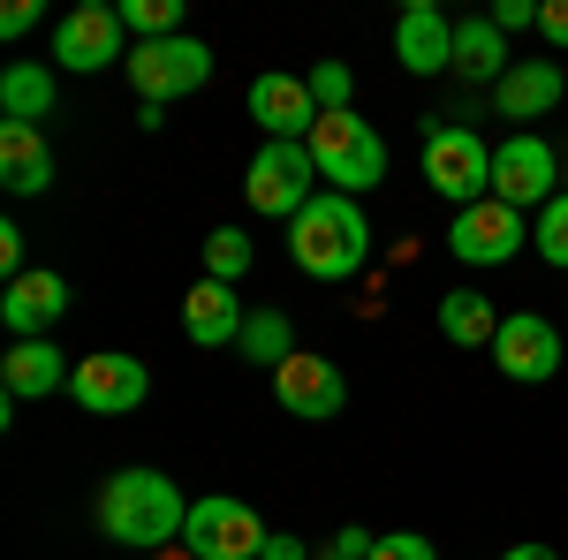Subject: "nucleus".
<instances>
[{
	"instance_id": "1",
	"label": "nucleus",
	"mask_w": 568,
	"mask_h": 560,
	"mask_svg": "<svg viewBox=\"0 0 568 560\" xmlns=\"http://www.w3.org/2000/svg\"><path fill=\"white\" fill-rule=\"evenodd\" d=\"M182 522H190V500L168 470H114L99 492V530L114 546L160 553V546H182Z\"/></svg>"
},
{
	"instance_id": "2",
	"label": "nucleus",
	"mask_w": 568,
	"mask_h": 560,
	"mask_svg": "<svg viewBox=\"0 0 568 560\" xmlns=\"http://www.w3.org/2000/svg\"><path fill=\"white\" fill-rule=\"evenodd\" d=\"M288 251H296V265H304L311 281H349V273H364V258H372V220H364L356 197L318 190L304 213L288 220Z\"/></svg>"
},
{
	"instance_id": "3",
	"label": "nucleus",
	"mask_w": 568,
	"mask_h": 560,
	"mask_svg": "<svg viewBox=\"0 0 568 560\" xmlns=\"http://www.w3.org/2000/svg\"><path fill=\"white\" fill-rule=\"evenodd\" d=\"M311 160H318V182H334L342 197H364L387 182V136L356 114H318V130L304 136Z\"/></svg>"
},
{
	"instance_id": "4",
	"label": "nucleus",
	"mask_w": 568,
	"mask_h": 560,
	"mask_svg": "<svg viewBox=\"0 0 568 560\" xmlns=\"http://www.w3.org/2000/svg\"><path fill=\"white\" fill-rule=\"evenodd\" d=\"M130 84H136V99L144 106H168V99H190V91H205V77H213V45L205 39H144V45H130Z\"/></svg>"
},
{
	"instance_id": "5",
	"label": "nucleus",
	"mask_w": 568,
	"mask_h": 560,
	"mask_svg": "<svg viewBox=\"0 0 568 560\" xmlns=\"http://www.w3.org/2000/svg\"><path fill=\"white\" fill-rule=\"evenodd\" d=\"M425 182H433L455 213L478 205V197H493V144H485L478 130H463V122H439V130L425 136Z\"/></svg>"
},
{
	"instance_id": "6",
	"label": "nucleus",
	"mask_w": 568,
	"mask_h": 560,
	"mask_svg": "<svg viewBox=\"0 0 568 560\" xmlns=\"http://www.w3.org/2000/svg\"><path fill=\"white\" fill-rule=\"evenodd\" d=\"M265 538L273 530L258 522V508L251 500H227V492L190 500V522H182V553L190 560H258Z\"/></svg>"
},
{
	"instance_id": "7",
	"label": "nucleus",
	"mask_w": 568,
	"mask_h": 560,
	"mask_svg": "<svg viewBox=\"0 0 568 560\" xmlns=\"http://www.w3.org/2000/svg\"><path fill=\"white\" fill-rule=\"evenodd\" d=\"M243 197H251V213L296 220L311 197H318V160H311V144H258V160L243 174Z\"/></svg>"
},
{
	"instance_id": "8",
	"label": "nucleus",
	"mask_w": 568,
	"mask_h": 560,
	"mask_svg": "<svg viewBox=\"0 0 568 560\" xmlns=\"http://www.w3.org/2000/svg\"><path fill=\"white\" fill-rule=\"evenodd\" d=\"M106 61H130V23H122V8H106V0H84V8H69L61 23H53V69H106Z\"/></svg>"
},
{
	"instance_id": "9",
	"label": "nucleus",
	"mask_w": 568,
	"mask_h": 560,
	"mask_svg": "<svg viewBox=\"0 0 568 560\" xmlns=\"http://www.w3.org/2000/svg\"><path fill=\"white\" fill-rule=\"evenodd\" d=\"M554 182H561V160H554V144H546V136L516 130L508 144H493V197H500V205H516V213L538 205V213H546V205L561 197Z\"/></svg>"
},
{
	"instance_id": "10",
	"label": "nucleus",
	"mask_w": 568,
	"mask_h": 560,
	"mask_svg": "<svg viewBox=\"0 0 568 560\" xmlns=\"http://www.w3.org/2000/svg\"><path fill=\"white\" fill-rule=\"evenodd\" d=\"M69 394H77V409H91V417H130V409H144L152 379H144V364H136V356L99 348V356H77Z\"/></svg>"
},
{
	"instance_id": "11",
	"label": "nucleus",
	"mask_w": 568,
	"mask_h": 560,
	"mask_svg": "<svg viewBox=\"0 0 568 560\" xmlns=\"http://www.w3.org/2000/svg\"><path fill=\"white\" fill-rule=\"evenodd\" d=\"M530 243V227L516 205H500V197H478V205H463L455 227H447V251L463 265H508L516 251Z\"/></svg>"
},
{
	"instance_id": "12",
	"label": "nucleus",
	"mask_w": 568,
	"mask_h": 560,
	"mask_svg": "<svg viewBox=\"0 0 568 560\" xmlns=\"http://www.w3.org/2000/svg\"><path fill=\"white\" fill-rule=\"evenodd\" d=\"M493 364L516 379V387H546L561 371V326L538 318V310H508L500 318V342H493Z\"/></svg>"
},
{
	"instance_id": "13",
	"label": "nucleus",
	"mask_w": 568,
	"mask_h": 560,
	"mask_svg": "<svg viewBox=\"0 0 568 560\" xmlns=\"http://www.w3.org/2000/svg\"><path fill=\"white\" fill-rule=\"evenodd\" d=\"M273 394H281V409L304 417V425H326V417L349 409V379H342V364H326V356H311V348H296V356L273 371Z\"/></svg>"
},
{
	"instance_id": "14",
	"label": "nucleus",
	"mask_w": 568,
	"mask_h": 560,
	"mask_svg": "<svg viewBox=\"0 0 568 560\" xmlns=\"http://www.w3.org/2000/svg\"><path fill=\"white\" fill-rule=\"evenodd\" d=\"M251 122L265 130V144H304L318 130V99H311V77H258L251 84Z\"/></svg>"
},
{
	"instance_id": "15",
	"label": "nucleus",
	"mask_w": 568,
	"mask_h": 560,
	"mask_svg": "<svg viewBox=\"0 0 568 560\" xmlns=\"http://www.w3.org/2000/svg\"><path fill=\"white\" fill-rule=\"evenodd\" d=\"M69 310V281L61 273H23V281H8V296H0V318H8V334L16 342H53V318Z\"/></svg>"
},
{
	"instance_id": "16",
	"label": "nucleus",
	"mask_w": 568,
	"mask_h": 560,
	"mask_svg": "<svg viewBox=\"0 0 568 560\" xmlns=\"http://www.w3.org/2000/svg\"><path fill=\"white\" fill-rule=\"evenodd\" d=\"M394 53H402L409 77H439V69H455V23L433 0H409V16L394 23Z\"/></svg>"
},
{
	"instance_id": "17",
	"label": "nucleus",
	"mask_w": 568,
	"mask_h": 560,
	"mask_svg": "<svg viewBox=\"0 0 568 560\" xmlns=\"http://www.w3.org/2000/svg\"><path fill=\"white\" fill-rule=\"evenodd\" d=\"M243 326H251V310L235 303L227 281H197L190 296H182V334L197 348H235L243 342Z\"/></svg>"
},
{
	"instance_id": "18",
	"label": "nucleus",
	"mask_w": 568,
	"mask_h": 560,
	"mask_svg": "<svg viewBox=\"0 0 568 560\" xmlns=\"http://www.w3.org/2000/svg\"><path fill=\"white\" fill-rule=\"evenodd\" d=\"M69 379H77V364L53 342H16L8 364H0V394H8V401H45V394H61Z\"/></svg>"
},
{
	"instance_id": "19",
	"label": "nucleus",
	"mask_w": 568,
	"mask_h": 560,
	"mask_svg": "<svg viewBox=\"0 0 568 560\" xmlns=\"http://www.w3.org/2000/svg\"><path fill=\"white\" fill-rule=\"evenodd\" d=\"M561 91H568L561 61H516V69L493 84V106H500L508 122H538V114H554V106H561Z\"/></svg>"
},
{
	"instance_id": "20",
	"label": "nucleus",
	"mask_w": 568,
	"mask_h": 560,
	"mask_svg": "<svg viewBox=\"0 0 568 560\" xmlns=\"http://www.w3.org/2000/svg\"><path fill=\"white\" fill-rule=\"evenodd\" d=\"M0 182H8L16 197L53 190V152H45V130H31V122H0Z\"/></svg>"
},
{
	"instance_id": "21",
	"label": "nucleus",
	"mask_w": 568,
	"mask_h": 560,
	"mask_svg": "<svg viewBox=\"0 0 568 560\" xmlns=\"http://www.w3.org/2000/svg\"><path fill=\"white\" fill-rule=\"evenodd\" d=\"M455 69L470 77V84H500L516 61H508V31L493 23V16H463L455 23Z\"/></svg>"
},
{
	"instance_id": "22",
	"label": "nucleus",
	"mask_w": 568,
	"mask_h": 560,
	"mask_svg": "<svg viewBox=\"0 0 568 560\" xmlns=\"http://www.w3.org/2000/svg\"><path fill=\"white\" fill-rule=\"evenodd\" d=\"M439 334L455 348H493L500 342V310H493V296H478V288H447V296H439Z\"/></svg>"
},
{
	"instance_id": "23",
	"label": "nucleus",
	"mask_w": 568,
	"mask_h": 560,
	"mask_svg": "<svg viewBox=\"0 0 568 560\" xmlns=\"http://www.w3.org/2000/svg\"><path fill=\"white\" fill-rule=\"evenodd\" d=\"M0 114L39 130L45 114H53V69H39V61H8V69H0Z\"/></svg>"
},
{
	"instance_id": "24",
	"label": "nucleus",
	"mask_w": 568,
	"mask_h": 560,
	"mask_svg": "<svg viewBox=\"0 0 568 560\" xmlns=\"http://www.w3.org/2000/svg\"><path fill=\"white\" fill-rule=\"evenodd\" d=\"M243 356H251V364H273V371H281V364H288V356H296V334H288V310H251V326H243Z\"/></svg>"
},
{
	"instance_id": "25",
	"label": "nucleus",
	"mask_w": 568,
	"mask_h": 560,
	"mask_svg": "<svg viewBox=\"0 0 568 560\" xmlns=\"http://www.w3.org/2000/svg\"><path fill=\"white\" fill-rule=\"evenodd\" d=\"M243 273H251V235L243 227H213L205 235V281H227L235 288Z\"/></svg>"
},
{
	"instance_id": "26",
	"label": "nucleus",
	"mask_w": 568,
	"mask_h": 560,
	"mask_svg": "<svg viewBox=\"0 0 568 560\" xmlns=\"http://www.w3.org/2000/svg\"><path fill=\"white\" fill-rule=\"evenodd\" d=\"M122 23L144 39H182V0H122Z\"/></svg>"
},
{
	"instance_id": "27",
	"label": "nucleus",
	"mask_w": 568,
	"mask_h": 560,
	"mask_svg": "<svg viewBox=\"0 0 568 560\" xmlns=\"http://www.w3.org/2000/svg\"><path fill=\"white\" fill-rule=\"evenodd\" d=\"M530 243H538V258H546V265H561V273H568V190L530 220Z\"/></svg>"
},
{
	"instance_id": "28",
	"label": "nucleus",
	"mask_w": 568,
	"mask_h": 560,
	"mask_svg": "<svg viewBox=\"0 0 568 560\" xmlns=\"http://www.w3.org/2000/svg\"><path fill=\"white\" fill-rule=\"evenodd\" d=\"M311 99H318V114H349V99H356L349 61H318L311 69Z\"/></svg>"
},
{
	"instance_id": "29",
	"label": "nucleus",
	"mask_w": 568,
	"mask_h": 560,
	"mask_svg": "<svg viewBox=\"0 0 568 560\" xmlns=\"http://www.w3.org/2000/svg\"><path fill=\"white\" fill-rule=\"evenodd\" d=\"M372 560H439L433 538H417V530H394V538H379L372 546Z\"/></svg>"
},
{
	"instance_id": "30",
	"label": "nucleus",
	"mask_w": 568,
	"mask_h": 560,
	"mask_svg": "<svg viewBox=\"0 0 568 560\" xmlns=\"http://www.w3.org/2000/svg\"><path fill=\"white\" fill-rule=\"evenodd\" d=\"M538 8H546V0H500L493 23H500V31H538Z\"/></svg>"
},
{
	"instance_id": "31",
	"label": "nucleus",
	"mask_w": 568,
	"mask_h": 560,
	"mask_svg": "<svg viewBox=\"0 0 568 560\" xmlns=\"http://www.w3.org/2000/svg\"><path fill=\"white\" fill-rule=\"evenodd\" d=\"M372 546H379V538H372V530H356V522H349V530H342V538H334V546H326L318 560H372Z\"/></svg>"
},
{
	"instance_id": "32",
	"label": "nucleus",
	"mask_w": 568,
	"mask_h": 560,
	"mask_svg": "<svg viewBox=\"0 0 568 560\" xmlns=\"http://www.w3.org/2000/svg\"><path fill=\"white\" fill-rule=\"evenodd\" d=\"M538 39L568 53V0H546V8H538Z\"/></svg>"
},
{
	"instance_id": "33",
	"label": "nucleus",
	"mask_w": 568,
	"mask_h": 560,
	"mask_svg": "<svg viewBox=\"0 0 568 560\" xmlns=\"http://www.w3.org/2000/svg\"><path fill=\"white\" fill-rule=\"evenodd\" d=\"M31 23H39V0H8V8H0V31H8V39H23Z\"/></svg>"
},
{
	"instance_id": "34",
	"label": "nucleus",
	"mask_w": 568,
	"mask_h": 560,
	"mask_svg": "<svg viewBox=\"0 0 568 560\" xmlns=\"http://www.w3.org/2000/svg\"><path fill=\"white\" fill-rule=\"evenodd\" d=\"M0 265H8V281H23V227L16 220L0 227Z\"/></svg>"
},
{
	"instance_id": "35",
	"label": "nucleus",
	"mask_w": 568,
	"mask_h": 560,
	"mask_svg": "<svg viewBox=\"0 0 568 560\" xmlns=\"http://www.w3.org/2000/svg\"><path fill=\"white\" fill-rule=\"evenodd\" d=\"M258 560H311V546H304V538H288V530H273Z\"/></svg>"
},
{
	"instance_id": "36",
	"label": "nucleus",
	"mask_w": 568,
	"mask_h": 560,
	"mask_svg": "<svg viewBox=\"0 0 568 560\" xmlns=\"http://www.w3.org/2000/svg\"><path fill=\"white\" fill-rule=\"evenodd\" d=\"M500 560H561V553H554V546H508Z\"/></svg>"
}]
</instances>
